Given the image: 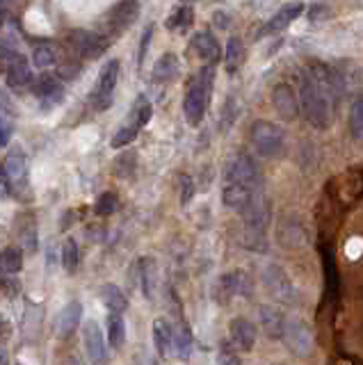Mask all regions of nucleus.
Here are the masks:
<instances>
[{"label": "nucleus", "instance_id": "a18cd8bd", "mask_svg": "<svg viewBox=\"0 0 363 365\" xmlns=\"http://www.w3.org/2000/svg\"><path fill=\"white\" fill-rule=\"evenodd\" d=\"M0 288L5 290V295H7V297H16V295H19L21 283L16 281V279H12V277H7V279H3V283H0Z\"/></svg>", "mask_w": 363, "mask_h": 365}, {"label": "nucleus", "instance_id": "ea45409f", "mask_svg": "<svg viewBox=\"0 0 363 365\" xmlns=\"http://www.w3.org/2000/svg\"><path fill=\"white\" fill-rule=\"evenodd\" d=\"M178 187H180V204L187 206L190 199L194 197V180L183 173V176H180V180H178Z\"/></svg>", "mask_w": 363, "mask_h": 365}, {"label": "nucleus", "instance_id": "423d86ee", "mask_svg": "<svg viewBox=\"0 0 363 365\" xmlns=\"http://www.w3.org/2000/svg\"><path fill=\"white\" fill-rule=\"evenodd\" d=\"M281 340H284L288 350L293 352L295 356H299V359H306V356H311V352H313L311 328H308L304 319H299V317L286 319L284 336H281Z\"/></svg>", "mask_w": 363, "mask_h": 365}, {"label": "nucleus", "instance_id": "b1692460", "mask_svg": "<svg viewBox=\"0 0 363 365\" xmlns=\"http://www.w3.org/2000/svg\"><path fill=\"white\" fill-rule=\"evenodd\" d=\"M151 114H153V107L147 100V96H138L135 98L133 107H131V114H128V128L140 133V128L149 124Z\"/></svg>", "mask_w": 363, "mask_h": 365}, {"label": "nucleus", "instance_id": "ddd939ff", "mask_svg": "<svg viewBox=\"0 0 363 365\" xmlns=\"http://www.w3.org/2000/svg\"><path fill=\"white\" fill-rule=\"evenodd\" d=\"M279 244L286 246V249H297V246L304 244V228L299 224V219L295 215H288L279 222Z\"/></svg>", "mask_w": 363, "mask_h": 365}, {"label": "nucleus", "instance_id": "c756f323", "mask_svg": "<svg viewBox=\"0 0 363 365\" xmlns=\"http://www.w3.org/2000/svg\"><path fill=\"white\" fill-rule=\"evenodd\" d=\"M153 343H156V350L167 356L169 347H171V326L165 322V319H156L153 322Z\"/></svg>", "mask_w": 363, "mask_h": 365}, {"label": "nucleus", "instance_id": "2eb2a0df", "mask_svg": "<svg viewBox=\"0 0 363 365\" xmlns=\"http://www.w3.org/2000/svg\"><path fill=\"white\" fill-rule=\"evenodd\" d=\"M80 317H83V308H80V304H78V301H69V304L60 310V315L55 319L58 336L60 338H69L80 326Z\"/></svg>", "mask_w": 363, "mask_h": 365}, {"label": "nucleus", "instance_id": "2f4dec72", "mask_svg": "<svg viewBox=\"0 0 363 365\" xmlns=\"http://www.w3.org/2000/svg\"><path fill=\"white\" fill-rule=\"evenodd\" d=\"M194 18V9L190 5H180L174 14H171L167 18V30H185V27H190V23H192Z\"/></svg>", "mask_w": 363, "mask_h": 365}, {"label": "nucleus", "instance_id": "a878e982", "mask_svg": "<svg viewBox=\"0 0 363 365\" xmlns=\"http://www.w3.org/2000/svg\"><path fill=\"white\" fill-rule=\"evenodd\" d=\"M30 78H32V73H30L28 62H25V60L21 58L10 71H7V87H12V89H23V87L30 82Z\"/></svg>", "mask_w": 363, "mask_h": 365}, {"label": "nucleus", "instance_id": "4be33fe9", "mask_svg": "<svg viewBox=\"0 0 363 365\" xmlns=\"http://www.w3.org/2000/svg\"><path fill=\"white\" fill-rule=\"evenodd\" d=\"M180 71V62L174 53H165L162 58L156 62V67H153V80L158 82H171Z\"/></svg>", "mask_w": 363, "mask_h": 365}, {"label": "nucleus", "instance_id": "cd10ccee", "mask_svg": "<svg viewBox=\"0 0 363 365\" xmlns=\"http://www.w3.org/2000/svg\"><path fill=\"white\" fill-rule=\"evenodd\" d=\"M171 343H174V350L180 359H190V352H192V333L185 324H178L176 331H171Z\"/></svg>", "mask_w": 363, "mask_h": 365}, {"label": "nucleus", "instance_id": "9b49d317", "mask_svg": "<svg viewBox=\"0 0 363 365\" xmlns=\"http://www.w3.org/2000/svg\"><path fill=\"white\" fill-rule=\"evenodd\" d=\"M272 103H275V109L281 119H286V121H293L299 114V100L295 96V91L286 82H281V85L275 87L272 91Z\"/></svg>", "mask_w": 363, "mask_h": 365}, {"label": "nucleus", "instance_id": "e433bc0d", "mask_svg": "<svg viewBox=\"0 0 363 365\" xmlns=\"http://www.w3.org/2000/svg\"><path fill=\"white\" fill-rule=\"evenodd\" d=\"M322 260H324V277H326V290L336 295L338 290V274H336V263H334V255L329 249L322 251Z\"/></svg>", "mask_w": 363, "mask_h": 365}, {"label": "nucleus", "instance_id": "58836bf2", "mask_svg": "<svg viewBox=\"0 0 363 365\" xmlns=\"http://www.w3.org/2000/svg\"><path fill=\"white\" fill-rule=\"evenodd\" d=\"M135 137H138V131H133V128L124 126L121 131H117V133H114V137H112V146H114V149H124L126 144L135 142Z\"/></svg>", "mask_w": 363, "mask_h": 365}, {"label": "nucleus", "instance_id": "9d476101", "mask_svg": "<svg viewBox=\"0 0 363 365\" xmlns=\"http://www.w3.org/2000/svg\"><path fill=\"white\" fill-rule=\"evenodd\" d=\"M119 62L110 60L103 67V71L98 73V82H96V109H107L110 105V96H112V89L117 85V78H119Z\"/></svg>", "mask_w": 363, "mask_h": 365}, {"label": "nucleus", "instance_id": "1a4fd4ad", "mask_svg": "<svg viewBox=\"0 0 363 365\" xmlns=\"http://www.w3.org/2000/svg\"><path fill=\"white\" fill-rule=\"evenodd\" d=\"M83 343H85L89 361L94 365H107V347L103 340L101 326H98L94 319H89V322H85V326H83Z\"/></svg>", "mask_w": 363, "mask_h": 365}, {"label": "nucleus", "instance_id": "09e8293b", "mask_svg": "<svg viewBox=\"0 0 363 365\" xmlns=\"http://www.w3.org/2000/svg\"><path fill=\"white\" fill-rule=\"evenodd\" d=\"M0 365H7V356L5 354H0Z\"/></svg>", "mask_w": 363, "mask_h": 365}, {"label": "nucleus", "instance_id": "4468645a", "mask_svg": "<svg viewBox=\"0 0 363 365\" xmlns=\"http://www.w3.org/2000/svg\"><path fill=\"white\" fill-rule=\"evenodd\" d=\"M192 51L197 53V58H202L206 62V67H213L222 58L220 44H217V39L211 32H197L192 39Z\"/></svg>", "mask_w": 363, "mask_h": 365}, {"label": "nucleus", "instance_id": "39448f33", "mask_svg": "<svg viewBox=\"0 0 363 365\" xmlns=\"http://www.w3.org/2000/svg\"><path fill=\"white\" fill-rule=\"evenodd\" d=\"M263 283H265L270 295L275 297L277 301H281V304L293 306L299 301L293 281L288 279V274L281 270L279 265H275V263L265 265V270H263Z\"/></svg>", "mask_w": 363, "mask_h": 365}, {"label": "nucleus", "instance_id": "3c124183", "mask_svg": "<svg viewBox=\"0 0 363 365\" xmlns=\"http://www.w3.org/2000/svg\"><path fill=\"white\" fill-rule=\"evenodd\" d=\"M0 21H3V18H0Z\"/></svg>", "mask_w": 363, "mask_h": 365}, {"label": "nucleus", "instance_id": "a211bd4d", "mask_svg": "<svg viewBox=\"0 0 363 365\" xmlns=\"http://www.w3.org/2000/svg\"><path fill=\"white\" fill-rule=\"evenodd\" d=\"M302 9L304 5L302 3H293V5H286V7H281L279 12L270 18V23L263 27L260 34H275V32H281V30H286V27L295 21V18L302 14Z\"/></svg>", "mask_w": 363, "mask_h": 365}, {"label": "nucleus", "instance_id": "20e7f679", "mask_svg": "<svg viewBox=\"0 0 363 365\" xmlns=\"http://www.w3.org/2000/svg\"><path fill=\"white\" fill-rule=\"evenodd\" d=\"M226 182L242 185L251 192H260V171L247 153H238L226 167Z\"/></svg>", "mask_w": 363, "mask_h": 365}, {"label": "nucleus", "instance_id": "4c0bfd02", "mask_svg": "<svg viewBox=\"0 0 363 365\" xmlns=\"http://www.w3.org/2000/svg\"><path fill=\"white\" fill-rule=\"evenodd\" d=\"M350 133L357 140L363 135V98H357L350 107Z\"/></svg>", "mask_w": 363, "mask_h": 365}, {"label": "nucleus", "instance_id": "6e6552de", "mask_svg": "<svg viewBox=\"0 0 363 365\" xmlns=\"http://www.w3.org/2000/svg\"><path fill=\"white\" fill-rule=\"evenodd\" d=\"M69 44L78 55L89 60H96L98 55L105 53V48L110 46V39H105L101 34H94V32H87V30H74L69 34Z\"/></svg>", "mask_w": 363, "mask_h": 365}, {"label": "nucleus", "instance_id": "7c9ffc66", "mask_svg": "<svg viewBox=\"0 0 363 365\" xmlns=\"http://www.w3.org/2000/svg\"><path fill=\"white\" fill-rule=\"evenodd\" d=\"M126 340L124 315H107V343L112 347H121Z\"/></svg>", "mask_w": 363, "mask_h": 365}, {"label": "nucleus", "instance_id": "c85d7f7f", "mask_svg": "<svg viewBox=\"0 0 363 365\" xmlns=\"http://www.w3.org/2000/svg\"><path fill=\"white\" fill-rule=\"evenodd\" d=\"M226 69H229V73H235L240 69V64L244 62V46L242 41L238 39V36H231L229 44H226Z\"/></svg>", "mask_w": 363, "mask_h": 365}, {"label": "nucleus", "instance_id": "f257e3e1", "mask_svg": "<svg viewBox=\"0 0 363 365\" xmlns=\"http://www.w3.org/2000/svg\"><path fill=\"white\" fill-rule=\"evenodd\" d=\"M343 82L326 64L313 62L302 71L299 85V112H304L306 121L320 128H329L334 121V109L341 100Z\"/></svg>", "mask_w": 363, "mask_h": 365}, {"label": "nucleus", "instance_id": "aec40b11", "mask_svg": "<svg viewBox=\"0 0 363 365\" xmlns=\"http://www.w3.org/2000/svg\"><path fill=\"white\" fill-rule=\"evenodd\" d=\"M220 288L229 297H233V295L249 297L251 295V283H249L247 274H244L242 270H235V272L224 274V277L220 279Z\"/></svg>", "mask_w": 363, "mask_h": 365}, {"label": "nucleus", "instance_id": "f3484780", "mask_svg": "<svg viewBox=\"0 0 363 365\" xmlns=\"http://www.w3.org/2000/svg\"><path fill=\"white\" fill-rule=\"evenodd\" d=\"M253 194H258V192H251L242 185H233V182H226L224 185V192H222V201L226 208L231 210H238V213H244L247 206L251 204Z\"/></svg>", "mask_w": 363, "mask_h": 365}, {"label": "nucleus", "instance_id": "5701e85b", "mask_svg": "<svg viewBox=\"0 0 363 365\" xmlns=\"http://www.w3.org/2000/svg\"><path fill=\"white\" fill-rule=\"evenodd\" d=\"M101 301L105 304V308L110 310V315H124V310L128 308V299H126L124 292L107 283V286L101 288Z\"/></svg>", "mask_w": 363, "mask_h": 365}, {"label": "nucleus", "instance_id": "49530a36", "mask_svg": "<svg viewBox=\"0 0 363 365\" xmlns=\"http://www.w3.org/2000/svg\"><path fill=\"white\" fill-rule=\"evenodd\" d=\"M326 14H329V7L326 5H313L311 9H308V18H313V21H317V18H324Z\"/></svg>", "mask_w": 363, "mask_h": 365}, {"label": "nucleus", "instance_id": "c03bdc74", "mask_svg": "<svg viewBox=\"0 0 363 365\" xmlns=\"http://www.w3.org/2000/svg\"><path fill=\"white\" fill-rule=\"evenodd\" d=\"M151 32H153V25H149L147 30L142 34V44H140V51H138V64L142 67L144 58H147V48H149V41H151Z\"/></svg>", "mask_w": 363, "mask_h": 365}, {"label": "nucleus", "instance_id": "6ab92c4d", "mask_svg": "<svg viewBox=\"0 0 363 365\" xmlns=\"http://www.w3.org/2000/svg\"><path fill=\"white\" fill-rule=\"evenodd\" d=\"M260 324H263V331L268 333V338H275L279 340L284 336V324H286V317L281 313L279 308L275 306H260Z\"/></svg>", "mask_w": 363, "mask_h": 365}, {"label": "nucleus", "instance_id": "37998d69", "mask_svg": "<svg viewBox=\"0 0 363 365\" xmlns=\"http://www.w3.org/2000/svg\"><path fill=\"white\" fill-rule=\"evenodd\" d=\"M135 153H126V155H121V158H117L114 162V171L117 173H121V176H124V167H128V173H133V169H135Z\"/></svg>", "mask_w": 363, "mask_h": 365}, {"label": "nucleus", "instance_id": "de8ad7c7", "mask_svg": "<svg viewBox=\"0 0 363 365\" xmlns=\"http://www.w3.org/2000/svg\"><path fill=\"white\" fill-rule=\"evenodd\" d=\"M10 137H12V126L7 121H0V149L10 142Z\"/></svg>", "mask_w": 363, "mask_h": 365}, {"label": "nucleus", "instance_id": "f704fd0d", "mask_svg": "<svg viewBox=\"0 0 363 365\" xmlns=\"http://www.w3.org/2000/svg\"><path fill=\"white\" fill-rule=\"evenodd\" d=\"M78 263H80V253H78V246H76V242L69 240L62 244V265H65V270L69 272V274H74L76 272V267H78Z\"/></svg>", "mask_w": 363, "mask_h": 365}, {"label": "nucleus", "instance_id": "bb28decb", "mask_svg": "<svg viewBox=\"0 0 363 365\" xmlns=\"http://www.w3.org/2000/svg\"><path fill=\"white\" fill-rule=\"evenodd\" d=\"M23 267V253L21 249H16V246H7V249H3V253H0V270L7 272L10 277H14V274H19Z\"/></svg>", "mask_w": 363, "mask_h": 365}, {"label": "nucleus", "instance_id": "f03ea898", "mask_svg": "<svg viewBox=\"0 0 363 365\" xmlns=\"http://www.w3.org/2000/svg\"><path fill=\"white\" fill-rule=\"evenodd\" d=\"M215 82V71L213 67H204L199 71L197 80L192 82V87L187 89L185 100H183V112L190 126H199L206 114L208 100H211V89Z\"/></svg>", "mask_w": 363, "mask_h": 365}, {"label": "nucleus", "instance_id": "c9c22d12", "mask_svg": "<svg viewBox=\"0 0 363 365\" xmlns=\"http://www.w3.org/2000/svg\"><path fill=\"white\" fill-rule=\"evenodd\" d=\"M58 89H60V82L55 76H51V73H44V76H39L37 82H34V94L41 98L58 94Z\"/></svg>", "mask_w": 363, "mask_h": 365}, {"label": "nucleus", "instance_id": "79ce46f5", "mask_svg": "<svg viewBox=\"0 0 363 365\" xmlns=\"http://www.w3.org/2000/svg\"><path fill=\"white\" fill-rule=\"evenodd\" d=\"M217 361H220V365H242V363H240V356L235 354L229 345H224V347H222L220 359H217Z\"/></svg>", "mask_w": 363, "mask_h": 365}, {"label": "nucleus", "instance_id": "393cba45", "mask_svg": "<svg viewBox=\"0 0 363 365\" xmlns=\"http://www.w3.org/2000/svg\"><path fill=\"white\" fill-rule=\"evenodd\" d=\"M140 283L147 299H153V292L158 286V265L153 258H142L140 263Z\"/></svg>", "mask_w": 363, "mask_h": 365}, {"label": "nucleus", "instance_id": "412c9836", "mask_svg": "<svg viewBox=\"0 0 363 365\" xmlns=\"http://www.w3.org/2000/svg\"><path fill=\"white\" fill-rule=\"evenodd\" d=\"M138 14H140L138 3H117L110 12V27L114 32H121L138 18Z\"/></svg>", "mask_w": 363, "mask_h": 365}, {"label": "nucleus", "instance_id": "0eeeda50", "mask_svg": "<svg viewBox=\"0 0 363 365\" xmlns=\"http://www.w3.org/2000/svg\"><path fill=\"white\" fill-rule=\"evenodd\" d=\"M5 180L14 194L25 197L28 190V162L21 149H12V153L5 158Z\"/></svg>", "mask_w": 363, "mask_h": 365}, {"label": "nucleus", "instance_id": "dca6fc26", "mask_svg": "<svg viewBox=\"0 0 363 365\" xmlns=\"http://www.w3.org/2000/svg\"><path fill=\"white\" fill-rule=\"evenodd\" d=\"M14 233L19 237V242L25 251L34 253L37 251V222H34L32 215H19L14 222Z\"/></svg>", "mask_w": 363, "mask_h": 365}, {"label": "nucleus", "instance_id": "72a5a7b5", "mask_svg": "<svg viewBox=\"0 0 363 365\" xmlns=\"http://www.w3.org/2000/svg\"><path fill=\"white\" fill-rule=\"evenodd\" d=\"M117 208H119V199H117V194H114V192H105V194H101L96 199L94 213L98 217H107V215L117 213Z\"/></svg>", "mask_w": 363, "mask_h": 365}, {"label": "nucleus", "instance_id": "f8f14e48", "mask_svg": "<svg viewBox=\"0 0 363 365\" xmlns=\"http://www.w3.org/2000/svg\"><path fill=\"white\" fill-rule=\"evenodd\" d=\"M229 336L235 350L240 352H251L253 345H256V326H253L249 319L235 317L229 324Z\"/></svg>", "mask_w": 363, "mask_h": 365}, {"label": "nucleus", "instance_id": "473e14b6", "mask_svg": "<svg viewBox=\"0 0 363 365\" xmlns=\"http://www.w3.org/2000/svg\"><path fill=\"white\" fill-rule=\"evenodd\" d=\"M32 62H34V67H39V69H48L53 67V64L58 62V53L53 46H37L32 53Z\"/></svg>", "mask_w": 363, "mask_h": 365}, {"label": "nucleus", "instance_id": "7ed1b4c3", "mask_svg": "<svg viewBox=\"0 0 363 365\" xmlns=\"http://www.w3.org/2000/svg\"><path fill=\"white\" fill-rule=\"evenodd\" d=\"M249 140L263 158H281L286 151V135L279 126L270 121H256L251 126Z\"/></svg>", "mask_w": 363, "mask_h": 365}, {"label": "nucleus", "instance_id": "8fccbe9b", "mask_svg": "<svg viewBox=\"0 0 363 365\" xmlns=\"http://www.w3.org/2000/svg\"><path fill=\"white\" fill-rule=\"evenodd\" d=\"M0 324H5V322H3V317H0Z\"/></svg>", "mask_w": 363, "mask_h": 365}, {"label": "nucleus", "instance_id": "a19ab883", "mask_svg": "<svg viewBox=\"0 0 363 365\" xmlns=\"http://www.w3.org/2000/svg\"><path fill=\"white\" fill-rule=\"evenodd\" d=\"M19 60H21V55H16L14 51L3 48V46H0V73H7Z\"/></svg>", "mask_w": 363, "mask_h": 365}]
</instances>
